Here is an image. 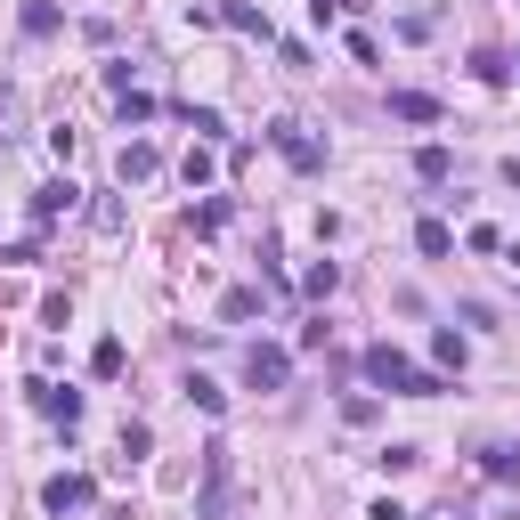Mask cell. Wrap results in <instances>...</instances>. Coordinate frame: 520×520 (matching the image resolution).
Listing matches in <instances>:
<instances>
[{
    "instance_id": "cell-1",
    "label": "cell",
    "mask_w": 520,
    "mask_h": 520,
    "mask_svg": "<svg viewBox=\"0 0 520 520\" xmlns=\"http://www.w3.org/2000/svg\"><path fill=\"white\" fill-rule=\"evenodd\" d=\"M366 374H374L382 390H399V399H439V390H447L439 374H423L407 350H390V342H374V350H366Z\"/></svg>"
},
{
    "instance_id": "cell-2",
    "label": "cell",
    "mask_w": 520,
    "mask_h": 520,
    "mask_svg": "<svg viewBox=\"0 0 520 520\" xmlns=\"http://www.w3.org/2000/svg\"><path fill=\"white\" fill-rule=\"evenodd\" d=\"M244 382H252V390H285V382H293V358H285L277 342H252V350H244Z\"/></svg>"
},
{
    "instance_id": "cell-3",
    "label": "cell",
    "mask_w": 520,
    "mask_h": 520,
    "mask_svg": "<svg viewBox=\"0 0 520 520\" xmlns=\"http://www.w3.org/2000/svg\"><path fill=\"white\" fill-rule=\"evenodd\" d=\"M269 147H277V155H285L293 171H325V147L309 139L301 122H269Z\"/></svg>"
},
{
    "instance_id": "cell-4",
    "label": "cell",
    "mask_w": 520,
    "mask_h": 520,
    "mask_svg": "<svg viewBox=\"0 0 520 520\" xmlns=\"http://www.w3.org/2000/svg\"><path fill=\"white\" fill-rule=\"evenodd\" d=\"M41 504H49V512H57V520H65V512H90V504H98V488H90V480H82V472H57V480H49V488H41Z\"/></svg>"
},
{
    "instance_id": "cell-5",
    "label": "cell",
    "mask_w": 520,
    "mask_h": 520,
    "mask_svg": "<svg viewBox=\"0 0 520 520\" xmlns=\"http://www.w3.org/2000/svg\"><path fill=\"white\" fill-rule=\"evenodd\" d=\"M204 520H228V447H204Z\"/></svg>"
},
{
    "instance_id": "cell-6",
    "label": "cell",
    "mask_w": 520,
    "mask_h": 520,
    "mask_svg": "<svg viewBox=\"0 0 520 520\" xmlns=\"http://www.w3.org/2000/svg\"><path fill=\"white\" fill-rule=\"evenodd\" d=\"M33 407H41L49 423H65V431H74V423H82V390H57V382H33Z\"/></svg>"
},
{
    "instance_id": "cell-7",
    "label": "cell",
    "mask_w": 520,
    "mask_h": 520,
    "mask_svg": "<svg viewBox=\"0 0 520 520\" xmlns=\"http://www.w3.org/2000/svg\"><path fill=\"white\" fill-rule=\"evenodd\" d=\"M74 195H82V187H74V179H49V187H41V195H33V220H41V228H49V220H57V212H74Z\"/></svg>"
},
{
    "instance_id": "cell-8",
    "label": "cell",
    "mask_w": 520,
    "mask_h": 520,
    "mask_svg": "<svg viewBox=\"0 0 520 520\" xmlns=\"http://www.w3.org/2000/svg\"><path fill=\"white\" fill-rule=\"evenodd\" d=\"M390 114H399V122H439V98H423V90H390Z\"/></svg>"
},
{
    "instance_id": "cell-9",
    "label": "cell",
    "mask_w": 520,
    "mask_h": 520,
    "mask_svg": "<svg viewBox=\"0 0 520 520\" xmlns=\"http://www.w3.org/2000/svg\"><path fill=\"white\" fill-rule=\"evenodd\" d=\"M447 171H455L447 147H415V179H423V187H447Z\"/></svg>"
},
{
    "instance_id": "cell-10",
    "label": "cell",
    "mask_w": 520,
    "mask_h": 520,
    "mask_svg": "<svg viewBox=\"0 0 520 520\" xmlns=\"http://www.w3.org/2000/svg\"><path fill=\"white\" fill-rule=\"evenodd\" d=\"M480 472H488V480H520V455H512L504 439H488V447H480Z\"/></svg>"
},
{
    "instance_id": "cell-11",
    "label": "cell",
    "mask_w": 520,
    "mask_h": 520,
    "mask_svg": "<svg viewBox=\"0 0 520 520\" xmlns=\"http://www.w3.org/2000/svg\"><path fill=\"white\" fill-rule=\"evenodd\" d=\"M415 252H423V260H447V252H455L447 220H423V228H415Z\"/></svg>"
},
{
    "instance_id": "cell-12",
    "label": "cell",
    "mask_w": 520,
    "mask_h": 520,
    "mask_svg": "<svg viewBox=\"0 0 520 520\" xmlns=\"http://www.w3.org/2000/svg\"><path fill=\"white\" fill-rule=\"evenodd\" d=\"M431 358L464 374V358H472V350H464V334H455V325H439V334H431Z\"/></svg>"
},
{
    "instance_id": "cell-13",
    "label": "cell",
    "mask_w": 520,
    "mask_h": 520,
    "mask_svg": "<svg viewBox=\"0 0 520 520\" xmlns=\"http://www.w3.org/2000/svg\"><path fill=\"white\" fill-rule=\"evenodd\" d=\"M155 163H163L155 147H122V155H114V171H122V179H155Z\"/></svg>"
},
{
    "instance_id": "cell-14",
    "label": "cell",
    "mask_w": 520,
    "mask_h": 520,
    "mask_svg": "<svg viewBox=\"0 0 520 520\" xmlns=\"http://www.w3.org/2000/svg\"><path fill=\"white\" fill-rule=\"evenodd\" d=\"M17 122H25V98H17L9 82H0V147H9V139H17Z\"/></svg>"
},
{
    "instance_id": "cell-15",
    "label": "cell",
    "mask_w": 520,
    "mask_h": 520,
    "mask_svg": "<svg viewBox=\"0 0 520 520\" xmlns=\"http://www.w3.org/2000/svg\"><path fill=\"white\" fill-rule=\"evenodd\" d=\"M90 374H98V382H114V374H122V342H114V334L90 350Z\"/></svg>"
},
{
    "instance_id": "cell-16",
    "label": "cell",
    "mask_w": 520,
    "mask_h": 520,
    "mask_svg": "<svg viewBox=\"0 0 520 520\" xmlns=\"http://www.w3.org/2000/svg\"><path fill=\"white\" fill-rule=\"evenodd\" d=\"M334 285H342V269H334V260H317V269L301 277V293H309V301H325V293H334Z\"/></svg>"
},
{
    "instance_id": "cell-17",
    "label": "cell",
    "mask_w": 520,
    "mask_h": 520,
    "mask_svg": "<svg viewBox=\"0 0 520 520\" xmlns=\"http://www.w3.org/2000/svg\"><path fill=\"white\" fill-rule=\"evenodd\" d=\"M25 33H33V41L57 33V0H25Z\"/></svg>"
},
{
    "instance_id": "cell-18",
    "label": "cell",
    "mask_w": 520,
    "mask_h": 520,
    "mask_svg": "<svg viewBox=\"0 0 520 520\" xmlns=\"http://www.w3.org/2000/svg\"><path fill=\"white\" fill-rule=\"evenodd\" d=\"M187 399L204 407V415H220V407H228V399H220V382H204V374H187Z\"/></svg>"
},
{
    "instance_id": "cell-19",
    "label": "cell",
    "mask_w": 520,
    "mask_h": 520,
    "mask_svg": "<svg viewBox=\"0 0 520 520\" xmlns=\"http://www.w3.org/2000/svg\"><path fill=\"white\" fill-rule=\"evenodd\" d=\"M147 447H155V431H147V423H122V455H130V464H139Z\"/></svg>"
},
{
    "instance_id": "cell-20",
    "label": "cell",
    "mask_w": 520,
    "mask_h": 520,
    "mask_svg": "<svg viewBox=\"0 0 520 520\" xmlns=\"http://www.w3.org/2000/svg\"><path fill=\"white\" fill-rule=\"evenodd\" d=\"M472 74H480V82H504V74H512V57H496V49H480V57H472Z\"/></svg>"
},
{
    "instance_id": "cell-21",
    "label": "cell",
    "mask_w": 520,
    "mask_h": 520,
    "mask_svg": "<svg viewBox=\"0 0 520 520\" xmlns=\"http://www.w3.org/2000/svg\"><path fill=\"white\" fill-rule=\"evenodd\" d=\"M228 25H236V33H260V41H269V17H260V9H244V0L228 9Z\"/></svg>"
},
{
    "instance_id": "cell-22",
    "label": "cell",
    "mask_w": 520,
    "mask_h": 520,
    "mask_svg": "<svg viewBox=\"0 0 520 520\" xmlns=\"http://www.w3.org/2000/svg\"><path fill=\"white\" fill-rule=\"evenodd\" d=\"M114 106H122V122H147V114H155V98H147V90H122Z\"/></svg>"
},
{
    "instance_id": "cell-23",
    "label": "cell",
    "mask_w": 520,
    "mask_h": 520,
    "mask_svg": "<svg viewBox=\"0 0 520 520\" xmlns=\"http://www.w3.org/2000/svg\"><path fill=\"white\" fill-rule=\"evenodd\" d=\"M366 520H415V512H399V504H390V496H382V504H374Z\"/></svg>"
}]
</instances>
